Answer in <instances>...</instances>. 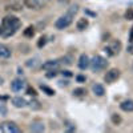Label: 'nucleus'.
I'll return each instance as SVG.
<instances>
[{
  "instance_id": "6e6552de",
  "label": "nucleus",
  "mask_w": 133,
  "mask_h": 133,
  "mask_svg": "<svg viewBox=\"0 0 133 133\" xmlns=\"http://www.w3.org/2000/svg\"><path fill=\"white\" fill-rule=\"evenodd\" d=\"M89 64H91L89 56H88V55H85V53L80 55V57H79V68H80L81 71H85L88 66H89Z\"/></svg>"
},
{
  "instance_id": "ddd939ff",
  "label": "nucleus",
  "mask_w": 133,
  "mask_h": 133,
  "mask_svg": "<svg viewBox=\"0 0 133 133\" xmlns=\"http://www.w3.org/2000/svg\"><path fill=\"white\" fill-rule=\"evenodd\" d=\"M11 103L14 104V107L16 108H24L28 103L25 101V100L23 97H20V96H16V97H12V100H11Z\"/></svg>"
},
{
  "instance_id": "0eeeda50",
  "label": "nucleus",
  "mask_w": 133,
  "mask_h": 133,
  "mask_svg": "<svg viewBox=\"0 0 133 133\" xmlns=\"http://www.w3.org/2000/svg\"><path fill=\"white\" fill-rule=\"evenodd\" d=\"M59 65H60L59 60H48L44 64H41V68L44 71H56L59 68Z\"/></svg>"
},
{
  "instance_id": "cd10ccee",
  "label": "nucleus",
  "mask_w": 133,
  "mask_h": 133,
  "mask_svg": "<svg viewBox=\"0 0 133 133\" xmlns=\"http://www.w3.org/2000/svg\"><path fill=\"white\" fill-rule=\"evenodd\" d=\"M7 112H8L7 107H5L3 103H0V115H2V116H5V115H7Z\"/></svg>"
},
{
  "instance_id": "9b49d317",
  "label": "nucleus",
  "mask_w": 133,
  "mask_h": 133,
  "mask_svg": "<svg viewBox=\"0 0 133 133\" xmlns=\"http://www.w3.org/2000/svg\"><path fill=\"white\" fill-rule=\"evenodd\" d=\"M120 108H121V110H124V112H133V100H130V98L124 100V101L120 104Z\"/></svg>"
},
{
  "instance_id": "c9c22d12",
  "label": "nucleus",
  "mask_w": 133,
  "mask_h": 133,
  "mask_svg": "<svg viewBox=\"0 0 133 133\" xmlns=\"http://www.w3.org/2000/svg\"><path fill=\"white\" fill-rule=\"evenodd\" d=\"M2 33H3V27L0 25V35H2Z\"/></svg>"
},
{
  "instance_id": "72a5a7b5",
  "label": "nucleus",
  "mask_w": 133,
  "mask_h": 133,
  "mask_svg": "<svg viewBox=\"0 0 133 133\" xmlns=\"http://www.w3.org/2000/svg\"><path fill=\"white\" fill-rule=\"evenodd\" d=\"M127 52H128L129 55H133V43H132L128 47V51H127Z\"/></svg>"
},
{
  "instance_id": "9d476101",
  "label": "nucleus",
  "mask_w": 133,
  "mask_h": 133,
  "mask_svg": "<svg viewBox=\"0 0 133 133\" xmlns=\"http://www.w3.org/2000/svg\"><path fill=\"white\" fill-rule=\"evenodd\" d=\"M23 3L29 9H40L41 8V3L39 0H23Z\"/></svg>"
},
{
  "instance_id": "423d86ee",
  "label": "nucleus",
  "mask_w": 133,
  "mask_h": 133,
  "mask_svg": "<svg viewBox=\"0 0 133 133\" xmlns=\"http://www.w3.org/2000/svg\"><path fill=\"white\" fill-rule=\"evenodd\" d=\"M0 130L4 132V133H19L20 128L16 125V123L14 121H3L0 124Z\"/></svg>"
},
{
  "instance_id": "1a4fd4ad",
  "label": "nucleus",
  "mask_w": 133,
  "mask_h": 133,
  "mask_svg": "<svg viewBox=\"0 0 133 133\" xmlns=\"http://www.w3.org/2000/svg\"><path fill=\"white\" fill-rule=\"evenodd\" d=\"M24 87H25V83L21 79H14L12 81H11V89H12L14 92H20Z\"/></svg>"
},
{
  "instance_id": "2f4dec72",
  "label": "nucleus",
  "mask_w": 133,
  "mask_h": 133,
  "mask_svg": "<svg viewBox=\"0 0 133 133\" xmlns=\"http://www.w3.org/2000/svg\"><path fill=\"white\" fill-rule=\"evenodd\" d=\"M20 49H23V53H28L29 52V47H27V45H20Z\"/></svg>"
},
{
  "instance_id": "f3484780",
  "label": "nucleus",
  "mask_w": 133,
  "mask_h": 133,
  "mask_svg": "<svg viewBox=\"0 0 133 133\" xmlns=\"http://www.w3.org/2000/svg\"><path fill=\"white\" fill-rule=\"evenodd\" d=\"M44 129V124L43 123H39V121H35V123H32L31 127H29V130L31 132H43Z\"/></svg>"
},
{
  "instance_id": "dca6fc26",
  "label": "nucleus",
  "mask_w": 133,
  "mask_h": 133,
  "mask_svg": "<svg viewBox=\"0 0 133 133\" xmlns=\"http://www.w3.org/2000/svg\"><path fill=\"white\" fill-rule=\"evenodd\" d=\"M92 91H93V93H95L96 96H98V97H103V96L105 95V89H104V87H103L101 84H95V85L92 87Z\"/></svg>"
},
{
  "instance_id": "4468645a",
  "label": "nucleus",
  "mask_w": 133,
  "mask_h": 133,
  "mask_svg": "<svg viewBox=\"0 0 133 133\" xmlns=\"http://www.w3.org/2000/svg\"><path fill=\"white\" fill-rule=\"evenodd\" d=\"M88 25H89V21H88L87 17H81L77 20V23H76V28L79 29V31H85L88 28Z\"/></svg>"
},
{
  "instance_id": "a878e982",
  "label": "nucleus",
  "mask_w": 133,
  "mask_h": 133,
  "mask_svg": "<svg viewBox=\"0 0 133 133\" xmlns=\"http://www.w3.org/2000/svg\"><path fill=\"white\" fill-rule=\"evenodd\" d=\"M47 36H41L39 40H37V48H43L44 45H45V44H47Z\"/></svg>"
},
{
  "instance_id": "473e14b6",
  "label": "nucleus",
  "mask_w": 133,
  "mask_h": 133,
  "mask_svg": "<svg viewBox=\"0 0 133 133\" xmlns=\"http://www.w3.org/2000/svg\"><path fill=\"white\" fill-rule=\"evenodd\" d=\"M129 41L133 43V25H132V28H130V31H129Z\"/></svg>"
},
{
  "instance_id": "f704fd0d",
  "label": "nucleus",
  "mask_w": 133,
  "mask_h": 133,
  "mask_svg": "<svg viewBox=\"0 0 133 133\" xmlns=\"http://www.w3.org/2000/svg\"><path fill=\"white\" fill-rule=\"evenodd\" d=\"M60 85H68V81H66V80H61L60 81Z\"/></svg>"
},
{
  "instance_id": "c85d7f7f",
  "label": "nucleus",
  "mask_w": 133,
  "mask_h": 133,
  "mask_svg": "<svg viewBox=\"0 0 133 133\" xmlns=\"http://www.w3.org/2000/svg\"><path fill=\"white\" fill-rule=\"evenodd\" d=\"M76 80H77V83H85V76H83V75H79V76H76Z\"/></svg>"
},
{
  "instance_id": "5701e85b",
  "label": "nucleus",
  "mask_w": 133,
  "mask_h": 133,
  "mask_svg": "<svg viewBox=\"0 0 133 133\" xmlns=\"http://www.w3.org/2000/svg\"><path fill=\"white\" fill-rule=\"evenodd\" d=\"M25 65L28 66V68H36V66L39 65V59H37V57L31 59V60H28V61L25 63Z\"/></svg>"
},
{
  "instance_id": "6ab92c4d",
  "label": "nucleus",
  "mask_w": 133,
  "mask_h": 133,
  "mask_svg": "<svg viewBox=\"0 0 133 133\" xmlns=\"http://www.w3.org/2000/svg\"><path fill=\"white\" fill-rule=\"evenodd\" d=\"M5 9L7 11H15V12H19V11H21L23 8H21V4H19V3H12V4H8L5 7Z\"/></svg>"
},
{
  "instance_id": "f03ea898",
  "label": "nucleus",
  "mask_w": 133,
  "mask_h": 133,
  "mask_svg": "<svg viewBox=\"0 0 133 133\" xmlns=\"http://www.w3.org/2000/svg\"><path fill=\"white\" fill-rule=\"evenodd\" d=\"M20 25H21L20 19L16 17V16H12V15H11V16H5L3 19V21H2L3 29H15V31H17Z\"/></svg>"
},
{
  "instance_id": "39448f33",
  "label": "nucleus",
  "mask_w": 133,
  "mask_h": 133,
  "mask_svg": "<svg viewBox=\"0 0 133 133\" xmlns=\"http://www.w3.org/2000/svg\"><path fill=\"white\" fill-rule=\"evenodd\" d=\"M120 75H121L120 69H117V68H110L109 71H107V73H105V76H104V81L108 83V84H113L115 81H117V80L120 79Z\"/></svg>"
},
{
  "instance_id": "2eb2a0df",
  "label": "nucleus",
  "mask_w": 133,
  "mask_h": 133,
  "mask_svg": "<svg viewBox=\"0 0 133 133\" xmlns=\"http://www.w3.org/2000/svg\"><path fill=\"white\" fill-rule=\"evenodd\" d=\"M73 61H75V59H73L72 55H64L63 57H60V59H59V63H60V64H64V65H66V66L72 65V64H73Z\"/></svg>"
},
{
  "instance_id": "7ed1b4c3",
  "label": "nucleus",
  "mask_w": 133,
  "mask_h": 133,
  "mask_svg": "<svg viewBox=\"0 0 133 133\" xmlns=\"http://www.w3.org/2000/svg\"><path fill=\"white\" fill-rule=\"evenodd\" d=\"M123 49V44H121L120 40H112L108 45L104 48V52L108 55V56H116L118 55Z\"/></svg>"
},
{
  "instance_id": "aec40b11",
  "label": "nucleus",
  "mask_w": 133,
  "mask_h": 133,
  "mask_svg": "<svg viewBox=\"0 0 133 133\" xmlns=\"http://www.w3.org/2000/svg\"><path fill=\"white\" fill-rule=\"evenodd\" d=\"M72 93L75 97H83L87 95V89H84V88H76V89H73Z\"/></svg>"
},
{
  "instance_id": "f8f14e48",
  "label": "nucleus",
  "mask_w": 133,
  "mask_h": 133,
  "mask_svg": "<svg viewBox=\"0 0 133 133\" xmlns=\"http://www.w3.org/2000/svg\"><path fill=\"white\" fill-rule=\"evenodd\" d=\"M11 55H12L11 48L4 45V44H0V57H2V59H9Z\"/></svg>"
},
{
  "instance_id": "f257e3e1",
  "label": "nucleus",
  "mask_w": 133,
  "mask_h": 133,
  "mask_svg": "<svg viewBox=\"0 0 133 133\" xmlns=\"http://www.w3.org/2000/svg\"><path fill=\"white\" fill-rule=\"evenodd\" d=\"M89 66L92 68L93 72H100V71H104L107 66H108V61L107 59H104L103 56H100V55H96L91 59V64Z\"/></svg>"
},
{
  "instance_id": "a211bd4d",
  "label": "nucleus",
  "mask_w": 133,
  "mask_h": 133,
  "mask_svg": "<svg viewBox=\"0 0 133 133\" xmlns=\"http://www.w3.org/2000/svg\"><path fill=\"white\" fill-rule=\"evenodd\" d=\"M35 32H36L35 27H33V25H28V27L24 29L23 35H24L25 37H33V36H35Z\"/></svg>"
},
{
  "instance_id": "bb28decb",
  "label": "nucleus",
  "mask_w": 133,
  "mask_h": 133,
  "mask_svg": "<svg viewBox=\"0 0 133 133\" xmlns=\"http://www.w3.org/2000/svg\"><path fill=\"white\" fill-rule=\"evenodd\" d=\"M27 95H29V96H37V92H36L35 88L28 87V88H27Z\"/></svg>"
},
{
  "instance_id": "4be33fe9",
  "label": "nucleus",
  "mask_w": 133,
  "mask_h": 133,
  "mask_svg": "<svg viewBox=\"0 0 133 133\" xmlns=\"http://www.w3.org/2000/svg\"><path fill=\"white\" fill-rule=\"evenodd\" d=\"M40 89L45 93V95H48V96H55V91L52 89V88H49V87H47V85H40Z\"/></svg>"
},
{
  "instance_id": "c756f323",
  "label": "nucleus",
  "mask_w": 133,
  "mask_h": 133,
  "mask_svg": "<svg viewBox=\"0 0 133 133\" xmlns=\"http://www.w3.org/2000/svg\"><path fill=\"white\" fill-rule=\"evenodd\" d=\"M61 73H63V76H66V77H72V76H73L71 71H63Z\"/></svg>"
},
{
  "instance_id": "412c9836",
  "label": "nucleus",
  "mask_w": 133,
  "mask_h": 133,
  "mask_svg": "<svg viewBox=\"0 0 133 133\" xmlns=\"http://www.w3.org/2000/svg\"><path fill=\"white\" fill-rule=\"evenodd\" d=\"M28 105H29V108L33 109V110H39V109H41V104L37 101V100H31V101L28 103Z\"/></svg>"
},
{
  "instance_id": "b1692460",
  "label": "nucleus",
  "mask_w": 133,
  "mask_h": 133,
  "mask_svg": "<svg viewBox=\"0 0 133 133\" xmlns=\"http://www.w3.org/2000/svg\"><path fill=\"white\" fill-rule=\"evenodd\" d=\"M110 118H112V123L115 124V125H120L121 124V117H120V115H117V113H113L112 116H110Z\"/></svg>"
},
{
  "instance_id": "7c9ffc66",
  "label": "nucleus",
  "mask_w": 133,
  "mask_h": 133,
  "mask_svg": "<svg viewBox=\"0 0 133 133\" xmlns=\"http://www.w3.org/2000/svg\"><path fill=\"white\" fill-rule=\"evenodd\" d=\"M56 75H57L56 71H49V73H47V77H49V79H51V77H55Z\"/></svg>"
},
{
  "instance_id": "393cba45",
  "label": "nucleus",
  "mask_w": 133,
  "mask_h": 133,
  "mask_svg": "<svg viewBox=\"0 0 133 133\" xmlns=\"http://www.w3.org/2000/svg\"><path fill=\"white\" fill-rule=\"evenodd\" d=\"M124 17H125L127 20H133V7H130V8H128V9L125 11Z\"/></svg>"
},
{
  "instance_id": "20e7f679",
  "label": "nucleus",
  "mask_w": 133,
  "mask_h": 133,
  "mask_svg": "<svg viewBox=\"0 0 133 133\" xmlns=\"http://www.w3.org/2000/svg\"><path fill=\"white\" fill-rule=\"evenodd\" d=\"M71 24H72V15H69V14H66L64 16H60L56 21H55V27H56L57 29H65Z\"/></svg>"
}]
</instances>
